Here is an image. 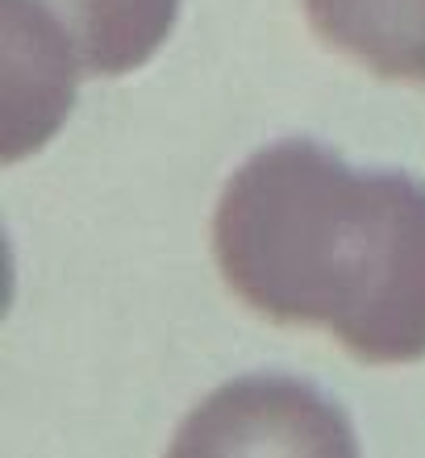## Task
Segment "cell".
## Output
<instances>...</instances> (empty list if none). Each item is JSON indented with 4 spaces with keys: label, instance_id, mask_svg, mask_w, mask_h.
Returning a JSON list of instances; mask_svg holds the SVG:
<instances>
[{
    "label": "cell",
    "instance_id": "5b68a950",
    "mask_svg": "<svg viewBox=\"0 0 425 458\" xmlns=\"http://www.w3.org/2000/svg\"><path fill=\"white\" fill-rule=\"evenodd\" d=\"M88 75H125L167 42L180 0H47Z\"/></svg>",
    "mask_w": 425,
    "mask_h": 458
},
{
    "label": "cell",
    "instance_id": "277c9868",
    "mask_svg": "<svg viewBox=\"0 0 425 458\" xmlns=\"http://www.w3.org/2000/svg\"><path fill=\"white\" fill-rule=\"evenodd\" d=\"M326 47L384 80L425 84V0H304Z\"/></svg>",
    "mask_w": 425,
    "mask_h": 458
},
{
    "label": "cell",
    "instance_id": "7a4b0ae2",
    "mask_svg": "<svg viewBox=\"0 0 425 458\" xmlns=\"http://www.w3.org/2000/svg\"><path fill=\"white\" fill-rule=\"evenodd\" d=\"M167 458H359V437L313 384L242 375L183 417Z\"/></svg>",
    "mask_w": 425,
    "mask_h": 458
},
{
    "label": "cell",
    "instance_id": "3957f363",
    "mask_svg": "<svg viewBox=\"0 0 425 458\" xmlns=\"http://www.w3.org/2000/svg\"><path fill=\"white\" fill-rule=\"evenodd\" d=\"M80 55L47 0H4V84L9 158H21L59 130L75 105Z\"/></svg>",
    "mask_w": 425,
    "mask_h": 458
},
{
    "label": "cell",
    "instance_id": "6da1fadb",
    "mask_svg": "<svg viewBox=\"0 0 425 458\" xmlns=\"http://www.w3.org/2000/svg\"><path fill=\"white\" fill-rule=\"evenodd\" d=\"M221 279L280 326L363 362L425 359V183L288 138L234 171L213 213Z\"/></svg>",
    "mask_w": 425,
    "mask_h": 458
}]
</instances>
